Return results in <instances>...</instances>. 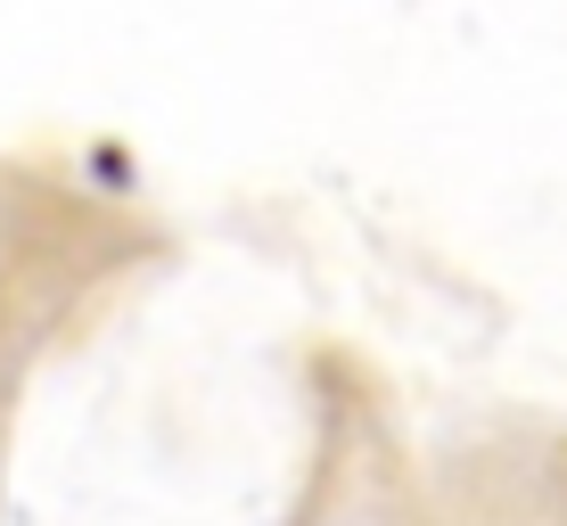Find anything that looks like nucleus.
Returning <instances> with one entry per match:
<instances>
[]
</instances>
